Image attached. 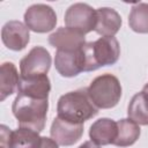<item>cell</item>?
Instances as JSON below:
<instances>
[{"label": "cell", "mask_w": 148, "mask_h": 148, "mask_svg": "<svg viewBox=\"0 0 148 148\" xmlns=\"http://www.w3.org/2000/svg\"><path fill=\"white\" fill-rule=\"evenodd\" d=\"M57 113L59 118L65 120L83 124L98 113V109L92 103L87 88L69 91L60 96L57 104Z\"/></svg>", "instance_id": "obj_1"}, {"label": "cell", "mask_w": 148, "mask_h": 148, "mask_svg": "<svg viewBox=\"0 0 148 148\" xmlns=\"http://www.w3.org/2000/svg\"><path fill=\"white\" fill-rule=\"evenodd\" d=\"M49 109V98H36L17 94L12 111L17 119L18 127H25L40 133L44 130Z\"/></svg>", "instance_id": "obj_2"}, {"label": "cell", "mask_w": 148, "mask_h": 148, "mask_svg": "<svg viewBox=\"0 0 148 148\" xmlns=\"http://www.w3.org/2000/svg\"><path fill=\"white\" fill-rule=\"evenodd\" d=\"M83 72L96 71L99 67L114 65L120 56V46L116 37H101L88 42L81 50Z\"/></svg>", "instance_id": "obj_3"}, {"label": "cell", "mask_w": 148, "mask_h": 148, "mask_svg": "<svg viewBox=\"0 0 148 148\" xmlns=\"http://www.w3.org/2000/svg\"><path fill=\"white\" fill-rule=\"evenodd\" d=\"M87 89L97 109H111L121 97V84L118 77L109 73L95 77Z\"/></svg>", "instance_id": "obj_4"}, {"label": "cell", "mask_w": 148, "mask_h": 148, "mask_svg": "<svg viewBox=\"0 0 148 148\" xmlns=\"http://www.w3.org/2000/svg\"><path fill=\"white\" fill-rule=\"evenodd\" d=\"M67 28L74 29L83 35L95 30L96 9L88 3L76 2L68 7L64 17Z\"/></svg>", "instance_id": "obj_5"}, {"label": "cell", "mask_w": 148, "mask_h": 148, "mask_svg": "<svg viewBox=\"0 0 148 148\" xmlns=\"http://www.w3.org/2000/svg\"><path fill=\"white\" fill-rule=\"evenodd\" d=\"M24 24L29 30L38 34L52 31L57 24V14L45 3L31 5L24 13Z\"/></svg>", "instance_id": "obj_6"}, {"label": "cell", "mask_w": 148, "mask_h": 148, "mask_svg": "<svg viewBox=\"0 0 148 148\" xmlns=\"http://www.w3.org/2000/svg\"><path fill=\"white\" fill-rule=\"evenodd\" d=\"M51 54L43 46L32 47L20 61V72L22 77H32L46 75L51 67Z\"/></svg>", "instance_id": "obj_7"}, {"label": "cell", "mask_w": 148, "mask_h": 148, "mask_svg": "<svg viewBox=\"0 0 148 148\" xmlns=\"http://www.w3.org/2000/svg\"><path fill=\"white\" fill-rule=\"evenodd\" d=\"M50 134L59 146H72L81 139L83 134V124H75L56 117L52 121Z\"/></svg>", "instance_id": "obj_8"}, {"label": "cell", "mask_w": 148, "mask_h": 148, "mask_svg": "<svg viewBox=\"0 0 148 148\" xmlns=\"http://www.w3.org/2000/svg\"><path fill=\"white\" fill-rule=\"evenodd\" d=\"M1 39L7 49L21 51L30 40L29 29L20 21H8L1 29Z\"/></svg>", "instance_id": "obj_9"}, {"label": "cell", "mask_w": 148, "mask_h": 148, "mask_svg": "<svg viewBox=\"0 0 148 148\" xmlns=\"http://www.w3.org/2000/svg\"><path fill=\"white\" fill-rule=\"evenodd\" d=\"M49 43L60 51H77L87 42L83 34L67 27H61L49 36Z\"/></svg>", "instance_id": "obj_10"}, {"label": "cell", "mask_w": 148, "mask_h": 148, "mask_svg": "<svg viewBox=\"0 0 148 148\" xmlns=\"http://www.w3.org/2000/svg\"><path fill=\"white\" fill-rule=\"evenodd\" d=\"M81 50H77V51L57 50L56 57H54V66L61 76L74 77L79 75L81 72H83Z\"/></svg>", "instance_id": "obj_11"}, {"label": "cell", "mask_w": 148, "mask_h": 148, "mask_svg": "<svg viewBox=\"0 0 148 148\" xmlns=\"http://www.w3.org/2000/svg\"><path fill=\"white\" fill-rule=\"evenodd\" d=\"M121 27V17L117 10L110 7L96 9L95 30L102 37H113Z\"/></svg>", "instance_id": "obj_12"}, {"label": "cell", "mask_w": 148, "mask_h": 148, "mask_svg": "<svg viewBox=\"0 0 148 148\" xmlns=\"http://www.w3.org/2000/svg\"><path fill=\"white\" fill-rule=\"evenodd\" d=\"M118 133L117 121L110 118H101L92 123L89 130L90 141L97 146L113 145Z\"/></svg>", "instance_id": "obj_13"}, {"label": "cell", "mask_w": 148, "mask_h": 148, "mask_svg": "<svg viewBox=\"0 0 148 148\" xmlns=\"http://www.w3.org/2000/svg\"><path fill=\"white\" fill-rule=\"evenodd\" d=\"M50 90H51V82L47 75L20 77L17 94L27 95L36 98H49Z\"/></svg>", "instance_id": "obj_14"}, {"label": "cell", "mask_w": 148, "mask_h": 148, "mask_svg": "<svg viewBox=\"0 0 148 148\" xmlns=\"http://www.w3.org/2000/svg\"><path fill=\"white\" fill-rule=\"evenodd\" d=\"M18 72L13 62H3L0 68V101H5L8 96L17 91L20 82Z\"/></svg>", "instance_id": "obj_15"}, {"label": "cell", "mask_w": 148, "mask_h": 148, "mask_svg": "<svg viewBox=\"0 0 148 148\" xmlns=\"http://www.w3.org/2000/svg\"><path fill=\"white\" fill-rule=\"evenodd\" d=\"M118 133L117 138L113 142L117 147H128L136 142V140L140 136V127L136 123H134L132 119H120L117 121Z\"/></svg>", "instance_id": "obj_16"}, {"label": "cell", "mask_w": 148, "mask_h": 148, "mask_svg": "<svg viewBox=\"0 0 148 148\" xmlns=\"http://www.w3.org/2000/svg\"><path fill=\"white\" fill-rule=\"evenodd\" d=\"M128 118L138 125H148V95L145 91L135 94L127 108Z\"/></svg>", "instance_id": "obj_17"}, {"label": "cell", "mask_w": 148, "mask_h": 148, "mask_svg": "<svg viewBox=\"0 0 148 148\" xmlns=\"http://www.w3.org/2000/svg\"><path fill=\"white\" fill-rule=\"evenodd\" d=\"M40 143L42 136L34 130L18 127L17 130L12 131L9 148H39Z\"/></svg>", "instance_id": "obj_18"}, {"label": "cell", "mask_w": 148, "mask_h": 148, "mask_svg": "<svg viewBox=\"0 0 148 148\" xmlns=\"http://www.w3.org/2000/svg\"><path fill=\"white\" fill-rule=\"evenodd\" d=\"M130 28L138 34H148V3H135L128 15Z\"/></svg>", "instance_id": "obj_19"}, {"label": "cell", "mask_w": 148, "mask_h": 148, "mask_svg": "<svg viewBox=\"0 0 148 148\" xmlns=\"http://www.w3.org/2000/svg\"><path fill=\"white\" fill-rule=\"evenodd\" d=\"M39 148H59V145L52 138L42 136V143Z\"/></svg>", "instance_id": "obj_20"}, {"label": "cell", "mask_w": 148, "mask_h": 148, "mask_svg": "<svg viewBox=\"0 0 148 148\" xmlns=\"http://www.w3.org/2000/svg\"><path fill=\"white\" fill-rule=\"evenodd\" d=\"M77 148H99V146H97V145L94 143L92 141H86V142H83L81 146H79Z\"/></svg>", "instance_id": "obj_21"}, {"label": "cell", "mask_w": 148, "mask_h": 148, "mask_svg": "<svg viewBox=\"0 0 148 148\" xmlns=\"http://www.w3.org/2000/svg\"><path fill=\"white\" fill-rule=\"evenodd\" d=\"M142 91H145V92H146V94L148 95V83H146V84H145V87H143Z\"/></svg>", "instance_id": "obj_22"}]
</instances>
